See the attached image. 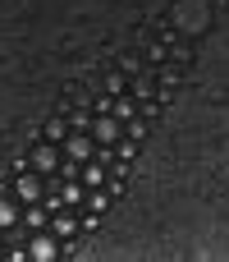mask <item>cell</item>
<instances>
[{"label": "cell", "instance_id": "6da1fadb", "mask_svg": "<svg viewBox=\"0 0 229 262\" xmlns=\"http://www.w3.org/2000/svg\"><path fill=\"white\" fill-rule=\"evenodd\" d=\"M119 115L115 111H96V120H92V138L101 143V147H110V143H119Z\"/></svg>", "mask_w": 229, "mask_h": 262}, {"label": "cell", "instance_id": "7a4b0ae2", "mask_svg": "<svg viewBox=\"0 0 229 262\" xmlns=\"http://www.w3.org/2000/svg\"><path fill=\"white\" fill-rule=\"evenodd\" d=\"M32 166H37V170H41V175H50V170H55V166H60V152H55V147H50V138H41V143H37V147H32Z\"/></svg>", "mask_w": 229, "mask_h": 262}, {"label": "cell", "instance_id": "3957f363", "mask_svg": "<svg viewBox=\"0 0 229 262\" xmlns=\"http://www.w3.org/2000/svg\"><path fill=\"white\" fill-rule=\"evenodd\" d=\"M64 152H69L73 161H92V157H96V138H87V134H73V138L64 143Z\"/></svg>", "mask_w": 229, "mask_h": 262}, {"label": "cell", "instance_id": "277c9868", "mask_svg": "<svg viewBox=\"0 0 229 262\" xmlns=\"http://www.w3.org/2000/svg\"><path fill=\"white\" fill-rule=\"evenodd\" d=\"M14 193H18L23 203H41V180H37V175H18Z\"/></svg>", "mask_w": 229, "mask_h": 262}, {"label": "cell", "instance_id": "5b68a950", "mask_svg": "<svg viewBox=\"0 0 229 262\" xmlns=\"http://www.w3.org/2000/svg\"><path fill=\"white\" fill-rule=\"evenodd\" d=\"M202 0H179V28H193V23H202Z\"/></svg>", "mask_w": 229, "mask_h": 262}, {"label": "cell", "instance_id": "8992f818", "mask_svg": "<svg viewBox=\"0 0 229 262\" xmlns=\"http://www.w3.org/2000/svg\"><path fill=\"white\" fill-rule=\"evenodd\" d=\"M101 180H106V166H101V152H96L92 161H83V184L87 189H101Z\"/></svg>", "mask_w": 229, "mask_h": 262}, {"label": "cell", "instance_id": "52a82bcc", "mask_svg": "<svg viewBox=\"0 0 229 262\" xmlns=\"http://www.w3.org/2000/svg\"><path fill=\"white\" fill-rule=\"evenodd\" d=\"M46 216H55V212H50V203H46V207H41V203H28L23 226H28V230H41V226H46Z\"/></svg>", "mask_w": 229, "mask_h": 262}, {"label": "cell", "instance_id": "ba28073f", "mask_svg": "<svg viewBox=\"0 0 229 262\" xmlns=\"http://www.w3.org/2000/svg\"><path fill=\"white\" fill-rule=\"evenodd\" d=\"M50 230H55L60 239H69V235H78V216H69V212H60V207H55V221H50Z\"/></svg>", "mask_w": 229, "mask_h": 262}, {"label": "cell", "instance_id": "9c48e42d", "mask_svg": "<svg viewBox=\"0 0 229 262\" xmlns=\"http://www.w3.org/2000/svg\"><path fill=\"white\" fill-rule=\"evenodd\" d=\"M28 258H37V262H50V258H55V244H50L46 235H32V244H28Z\"/></svg>", "mask_w": 229, "mask_h": 262}, {"label": "cell", "instance_id": "30bf717a", "mask_svg": "<svg viewBox=\"0 0 229 262\" xmlns=\"http://www.w3.org/2000/svg\"><path fill=\"white\" fill-rule=\"evenodd\" d=\"M14 226H18V207L9 198H0V230H14Z\"/></svg>", "mask_w": 229, "mask_h": 262}, {"label": "cell", "instance_id": "8fae6325", "mask_svg": "<svg viewBox=\"0 0 229 262\" xmlns=\"http://www.w3.org/2000/svg\"><path fill=\"white\" fill-rule=\"evenodd\" d=\"M60 203H64V207H78V203H87V193H83L78 184H64V189H60Z\"/></svg>", "mask_w": 229, "mask_h": 262}, {"label": "cell", "instance_id": "7c38bea8", "mask_svg": "<svg viewBox=\"0 0 229 262\" xmlns=\"http://www.w3.org/2000/svg\"><path fill=\"white\" fill-rule=\"evenodd\" d=\"M110 111H115V115H119V120H124V124H129V120H133V115H138V106H133V101H129V97H119V101H115V106H110Z\"/></svg>", "mask_w": 229, "mask_h": 262}, {"label": "cell", "instance_id": "4fadbf2b", "mask_svg": "<svg viewBox=\"0 0 229 262\" xmlns=\"http://www.w3.org/2000/svg\"><path fill=\"white\" fill-rule=\"evenodd\" d=\"M106 203H110V198H106L101 189H87V212H106Z\"/></svg>", "mask_w": 229, "mask_h": 262}, {"label": "cell", "instance_id": "5bb4252c", "mask_svg": "<svg viewBox=\"0 0 229 262\" xmlns=\"http://www.w3.org/2000/svg\"><path fill=\"white\" fill-rule=\"evenodd\" d=\"M46 138H50V143L64 138V120H46Z\"/></svg>", "mask_w": 229, "mask_h": 262}, {"label": "cell", "instance_id": "9a60e30c", "mask_svg": "<svg viewBox=\"0 0 229 262\" xmlns=\"http://www.w3.org/2000/svg\"><path fill=\"white\" fill-rule=\"evenodd\" d=\"M142 134H147V129H142V120H138V115H133V120H129V138H133V143H138V138H142Z\"/></svg>", "mask_w": 229, "mask_h": 262}, {"label": "cell", "instance_id": "2e32d148", "mask_svg": "<svg viewBox=\"0 0 229 262\" xmlns=\"http://www.w3.org/2000/svg\"><path fill=\"white\" fill-rule=\"evenodd\" d=\"M115 157H119V161H129V157H133V138H129V143H115Z\"/></svg>", "mask_w": 229, "mask_h": 262}]
</instances>
